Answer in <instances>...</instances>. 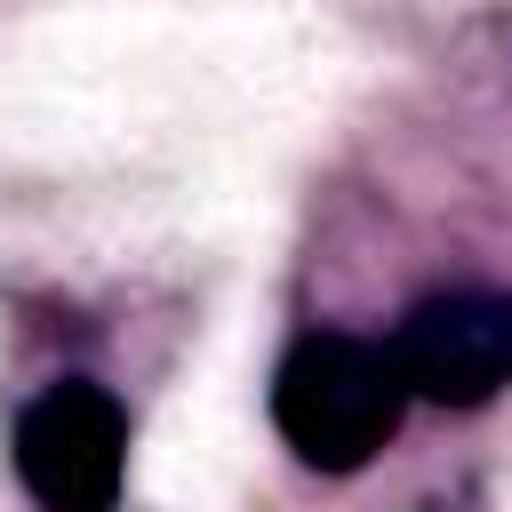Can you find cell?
I'll return each mask as SVG.
<instances>
[{
    "mask_svg": "<svg viewBox=\"0 0 512 512\" xmlns=\"http://www.w3.org/2000/svg\"><path fill=\"white\" fill-rule=\"evenodd\" d=\"M400 408H408V384L392 368V344H368L344 328L304 336L272 376V424L312 472H360L400 432Z\"/></svg>",
    "mask_w": 512,
    "mask_h": 512,
    "instance_id": "1",
    "label": "cell"
},
{
    "mask_svg": "<svg viewBox=\"0 0 512 512\" xmlns=\"http://www.w3.org/2000/svg\"><path fill=\"white\" fill-rule=\"evenodd\" d=\"M128 472V416L104 384H48L16 416V480L48 512H112Z\"/></svg>",
    "mask_w": 512,
    "mask_h": 512,
    "instance_id": "2",
    "label": "cell"
},
{
    "mask_svg": "<svg viewBox=\"0 0 512 512\" xmlns=\"http://www.w3.org/2000/svg\"><path fill=\"white\" fill-rule=\"evenodd\" d=\"M392 368L440 408H480L512 384V288H456L400 320Z\"/></svg>",
    "mask_w": 512,
    "mask_h": 512,
    "instance_id": "3",
    "label": "cell"
}]
</instances>
